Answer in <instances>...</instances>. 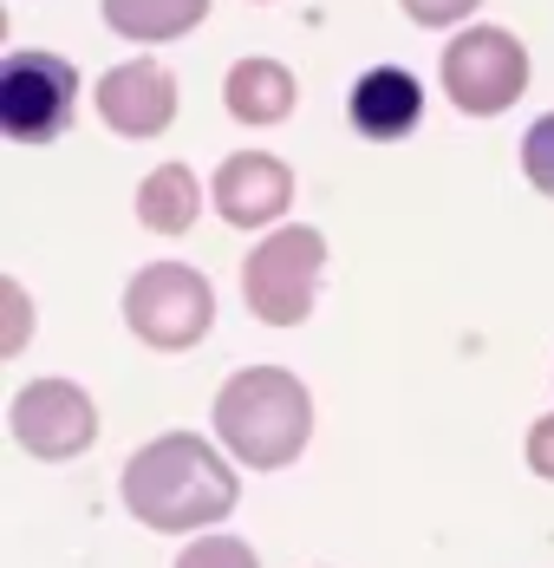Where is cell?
I'll return each instance as SVG.
<instances>
[{"label":"cell","mask_w":554,"mask_h":568,"mask_svg":"<svg viewBox=\"0 0 554 568\" xmlns=\"http://www.w3.org/2000/svg\"><path fill=\"white\" fill-rule=\"evenodd\" d=\"M176 568H261V556L242 542V536H203V542H189Z\"/></svg>","instance_id":"cell-14"},{"label":"cell","mask_w":554,"mask_h":568,"mask_svg":"<svg viewBox=\"0 0 554 568\" xmlns=\"http://www.w3.org/2000/svg\"><path fill=\"white\" fill-rule=\"evenodd\" d=\"M111 33L157 47V40H183L196 20H209V0H99Z\"/></svg>","instance_id":"cell-12"},{"label":"cell","mask_w":554,"mask_h":568,"mask_svg":"<svg viewBox=\"0 0 554 568\" xmlns=\"http://www.w3.org/2000/svg\"><path fill=\"white\" fill-rule=\"evenodd\" d=\"M124 321L157 353H189L216 327V287L203 282L189 262H151L124 287Z\"/></svg>","instance_id":"cell-4"},{"label":"cell","mask_w":554,"mask_h":568,"mask_svg":"<svg viewBox=\"0 0 554 568\" xmlns=\"http://www.w3.org/2000/svg\"><path fill=\"white\" fill-rule=\"evenodd\" d=\"M203 210V183L189 164H157V171L137 183V223L157 229V235H183Z\"/></svg>","instance_id":"cell-13"},{"label":"cell","mask_w":554,"mask_h":568,"mask_svg":"<svg viewBox=\"0 0 554 568\" xmlns=\"http://www.w3.org/2000/svg\"><path fill=\"white\" fill-rule=\"evenodd\" d=\"M216 438L248 470H280L314 438V398L287 366H242L216 393Z\"/></svg>","instance_id":"cell-2"},{"label":"cell","mask_w":554,"mask_h":568,"mask_svg":"<svg viewBox=\"0 0 554 568\" xmlns=\"http://www.w3.org/2000/svg\"><path fill=\"white\" fill-rule=\"evenodd\" d=\"M0 294H7V341H0V353L13 359V353L27 346V294H20V282H7Z\"/></svg>","instance_id":"cell-18"},{"label":"cell","mask_w":554,"mask_h":568,"mask_svg":"<svg viewBox=\"0 0 554 568\" xmlns=\"http://www.w3.org/2000/svg\"><path fill=\"white\" fill-rule=\"evenodd\" d=\"M522 171H529V183H535L542 196H554V112L529 124V138H522Z\"/></svg>","instance_id":"cell-15"},{"label":"cell","mask_w":554,"mask_h":568,"mask_svg":"<svg viewBox=\"0 0 554 568\" xmlns=\"http://www.w3.org/2000/svg\"><path fill=\"white\" fill-rule=\"evenodd\" d=\"M320 268H327V235L320 229H275V235H261L248 248V262H242L248 314L268 321V327H300L314 314Z\"/></svg>","instance_id":"cell-3"},{"label":"cell","mask_w":554,"mask_h":568,"mask_svg":"<svg viewBox=\"0 0 554 568\" xmlns=\"http://www.w3.org/2000/svg\"><path fill=\"white\" fill-rule=\"evenodd\" d=\"M235 497H242V484H235L228 457L196 432H164L157 445H144L124 464V510L164 536H189V529L222 523L235 510Z\"/></svg>","instance_id":"cell-1"},{"label":"cell","mask_w":554,"mask_h":568,"mask_svg":"<svg viewBox=\"0 0 554 568\" xmlns=\"http://www.w3.org/2000/svg\"><path fill=\"white\" fill-rule=\"evenodd\" d=\"M346 112H352V131H359V138L398 144V138H411V131L424 124V85H418L404 65H372V72L352 85Z\"/></svg>","instance_id":"cell-10"},{"label":"cell","mask_w":554,"mask_h":568,"mask_svg":"<svg viewBox=\"0 0 554 568\" xmlns=\"http://www.w3.org/2000/svg\"><path fill=\"white\" fill-rule=\"evenodd\" d=\"M443 92L463 118H496L529 92V53L502 27H470L443 47Z\"/></svg>","instance_id":"cell-6"},{"label":"cell","mask_w":554,"mask_h":568,"mask_svg":"<svg viewBox=\"0 0 554 568\" xmlns=\"http://www.w3.org/2000/svg\"><path fill=\"white\" fill-rule=\"evenodd\" d=\"M529 470H535V477H548V484H554V412H548V418H535V425H529Z\"/></svg>","instance_id":"cell-17"},{"label":"cell","mask_w":554,"mask_h":568,"mask_svg":"<svg viewBox=\"0 0 554 568\" xmlns=\"http://www.w3.org/2000/svg\"><path fill=\"white\" fill-rule=\"evenodd\" d=\"M72 105H79L72 59L40 53V47H13L0 59V131L13 144H53L72 124Z\"/></svg>","instance_id":"cell-5"},{"label":"cell","mask_w":554,"mask_h":568,"mask_svg":"<svg viewBox=\"0 0 554 568\" xmlns=\"http://www.w3.org/2000/svg\"><path fill=\"white\" fill-rule=\"evenodd\" d=\"M99 118L117 138H157L176 118V72L157 59H124L99 85Z\"/></svg>","instance_id":"cell-8"},{"label":"cell","mask_w":554,"mask_h":568,"mask_svg":"<svg viewBox=\"0 0 554 568\" xmlns=\"http://www.w3.org/2000/svg\"><path fill=\"white\" fill-rule=\"evenodd\" d=\"M404 7V20H418V27H450V20H470L476 13V0H398Z\"/></svg>","instance_id":"cell-16"},{"label":"cell","mask_w":554,"mask_h":568,"mask_svg":"<svg viewBox=\"0 0 554 568\" xmlns=\"http://www.w3.org/2000/svg\"><path fill=\"white\" fill-rule=\"evenodd\" d=\"M222 105L242 124H280L294 112V72L280 59H235L222 79Z\"/></svg>","instance_id":"cell-11"},{"label":"cell","mask_w":554,"mask_h":568,"mask_svg":"<svg viewBox=\"0 0 554 568\" xmlns=\"http://www.w3.org/2000/svg\"><path fill=\"white\" fill-rule=\"evenodd\" d=\"M294 203V171L268 151H235L216 171V216L235 229H268Z\"/></svg>","instance_id":"cell-9"},{"label":"cell","mask_w":554,"mask_h":568,"mask_svg":"<svg viewBox=\"0 0 554 568\" xmlns=\"http://www.w3.org/2000/svg\"><path fill=\"white\" fill-rule=\"evenodd\" d=\"M7 432L20 438V452L27 457H40V464H65V457L92 452V438H99V412H92V398L79 393L72 379H27V386L13 393Z\"/></svg>","instance_id":"cell-7"}]
</instances>
